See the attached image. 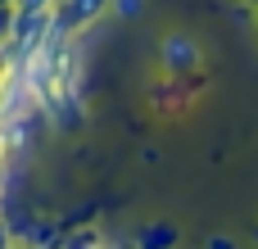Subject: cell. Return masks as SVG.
<instances>
[{
    "label": "cell",
    "instance_id": "6da1fadb",
    "mask_svg": "<svg viewBox=\"0 0 258 249\" xmlns=\"http://www.w3.org/2000/svg\"><path fill=\"white\" fill-rule=\"evenodd\" d=\"M104 14H109V0H59L54 5V27L63 36H77V32H86Z\"/></svg>",
    "mask_w": 258,
    "mask_h": 249
},
{
    "label": "cell",
    "instance_id": "7a4b0ae2",
    "mask_svg": "<svg viewBox=\"0 0 258 249\" xmlns=\"http://www.w3.org/2000/svg\"><path fill=\"white\" fill-rule=\"evenodd\" d=\"M159 64H163L168 77H186V73L200 68V45H195L190 36L172 32V36H163V45H159Z\"/></svg>",
    "mask_w": 258,
    "mask_h": 249
},
{
    "label": "cell",
    "instance_id": "3957f363",
    "mask_svg": "<svg viewBox=\"0 0 258 249\" xmlns=\"http://www.w3.org/2000/svg\"><path fill=\"white\" fill-rule=\"evenodd\" d=\"M177 240H181V231L172 222H145L136 231V249H177Z\"/></svg>",
    "mask_w": 258,
    "mask_h": 249
},
{
    "label": "cell",
    "instance_id": "277c9868",
    "mask_svg": "<svg viewBox=\"0 0 258 249\" xmlns=\"http://www.w3.org/2000/svg\"><path fill=\"white\" fill-rule=\"evenodd\" d=\"M27 240H32L36 249H50L54 240H59V227H54V222H41V227H32V231H27Z\"/></svg>",
    "mask_w": 258,
    "mask_h": 249
},
{
    "label": "cell",
    "instance_id": "5b68a950",
    "mask_svg": "<svg viewBox=\"0 0 258 249\" xmlns=\"http://www.w3.org/2000/svg\"><path fill=\"white\" fill-rule=\"evenodd\" d=\"M141 9H145V0H109V14H118V18H141Z\"/></svg>",
    "mask_w": 258,
    "mask_h": 249
},
{
    "label": "cell",
    "instance_id": "8992f818",
    "mask_svg": "<svg viewBox=\"0 0 258 249\" xmlns=\"http://www.w3.org/2000/svg\"><path fill=\"white\" fill-rule=\"evenodd\" d=\"M209 249H236L231 236H209Z\"/></svg>",
    "mask_w": 258,
    "mask_h": 249
},
{
    "label": "cell",
    "instance_id": "52a82bcc",
    "mask_svg": "<svg viewBox=\"0 0 258 249\" xmlns=\"http://www.w3.org/2000/svg\"><path fill=\"white\" fill-rule=\"evenodd\" d=\"M27 5H32V9H54L59 0H27Z\"/></svg>",
    "mask_w": 258,
    "mask_h": 249
},
{
    "label": "cell",
    "instance_id": "ba28073f",
    "mask_svg": "<svg viewBox=\"0 0 258 249\" xmlns=\"http://www.w3.org/2000/svg\"><path fill=\"white\" fill-rule=\"evenodd\" d=\"M0 5H18V0H0Z\"/></svg>",
    "mask_w": 258,
    "mask_h": 249
},
{
    "label": "cell",
    "instance_id": "9c48e42d",
    "mask_svg": "<svg viewBox=\"0 0 258 249\" xmlns=\"http://www.w3.org/2000/svg\"><path fill=\"white\" fill-rule=\"evenodd\" d=\"M245 5H258V0H245Z\"/></svg>",
    "mask_w": 258,
    "mask_h": 249
},
{
    "label": "cell",
    "instance_id": "30bf717a",
    "mask_svg": "<svg viewBox=\"0 0 258 249\" xmlns=\"http://www.w3.org/2000/svg\"><path fill=\"white\" fill-rule=\"evenodd\" d=\"M254 240H258V231H254Z\"/></svg>",
    "mask_w": 258,
    "mask_h": 249
}]
</instances>
